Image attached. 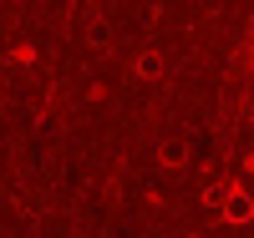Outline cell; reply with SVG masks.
Instances as JSON below:
<instances>
[{
	"label": "cell",
	"mask_w": 254,
	"mask_h": 238,
	"mask_svg": "<svg viewBox=\"0 0 254 238\" xmlns=\"http://www.w3.org/2000/svg\"><path fill=\"white\" fill-rule=\"evenodd\" d=\"M163 162H168V167H183V162H188V147H183V142H168V147H163Z\"/></svg>",
	"instance_id": "3957f363"
},
{
	"label": "cell",
	"mask_w": 254,
	"mask_h": 238,
	"mask_svg": "<svg viewBox=\"0 0 254 238\" xmlns=\"http://www.w3.org/2000/svg\"><path fill=\"white\" fill-rule=\"evenodd\" d=\"M224 218H229V223H249V218H254L249 192H229V198H224Z\"/></svg>",
	"instance_id": "6da1fadb"
},
{
	"label": "cell",
	"mask_w": 254,
	"mask_h": 238,
	"mask_svg": "<svg viewBox=\"0 0 254 238\" xmlns=\"http://www.w3.org/2000/svg\"><path fill=\"white\" fill-rule=\"evenodd\" d=\"M137 76H142V81H158V76H163V56H158V51H142V56H137Z\"/></svg>",
	"instance_id": "7a4b0ae2"
}]
</instances>
